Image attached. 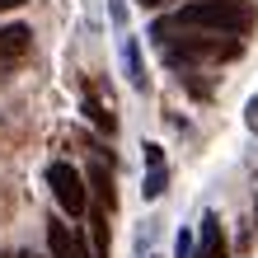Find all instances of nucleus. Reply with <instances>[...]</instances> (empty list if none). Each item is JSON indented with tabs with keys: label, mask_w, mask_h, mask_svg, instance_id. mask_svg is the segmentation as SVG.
<instances>
[{
	"label": "nucleus",
	"mask_w": 258,
	"mask_h": 258,
	"mask_svg": "<svg viewBox=\"0 0 258 258\" xmlns=\"http://www.w3.org/2000/svg\"><path fill=\"white\" fill-rule=\"evenodd\" d=\"M47 188H52L56 207H61L66 216H75V221H80L85 211H89V188H85V174L75 169V164L52 160V164H47Z\"/></svg>",
	"instance_id": "f03ea898"
},
{
	"label": "nucleus",
	"mask_w": 258,
	"mask_h": 258,
	"mask_svg": "<svg viewBox=\"0 0 258 258\" xmlns=\"http://www.w3.org/2000/svg\"><path fill=\"white\" fill-rule=\"evenodd\" d=\"M19 5H28V0H0V14H5V10H19Z\"/></svg>",
	"instance_id": "f8f14e48"
},
{
	"label": "nucleus",
	"mask_w": 258,
	"mask_h": 258,
	"mask_svg": "<svg viewBox=\"0 0 258 258\" xmlns=\"http://www.w3.org/2000/svg\"><path fill=\"white\" fill-rule=\"evenodd\" d=\"M122 66H127V80H132V89H150V75H146V61H141V42L136 38H122Z\"/></svg>",
	"instance_id": "0eeeda50"
},
{
	"label": "nucleus",
	"mask_w": 258,
	"mask_h": 258,
	"mask_svg": "<svg viewBox=\"0 0 258 258\" xmlns=\"http://www.w3.org/2000/svg\"><path fill=\"white\" fill-rule=\"evenodd\" d=\"M85 117H89V122H94L99 132H117V117H113V108H108V103H103V99H94V94H85Z\"/></svg>",
	"instance_id": "1a4fd4ad"
},
{
	"label": "nucleus",
	"mask_w": 258,
	"mask_h": 258,
	"mask_svg": "<svg viewBox=\"0 0 258 258\" xmlns=\"http://www.w3.org/2000/svg\"><path fill=\"white\" fill-rule=\"evenodd\" d=\"M19 258H38V253H19Z\"/></svg>",
	"instance_id": "4468645a"
},
{
	"label": "nucleus",
	"mask_w": 258,
	"mask_h": 258,
	"mask_svg": "<svg viewBox=\"0 0 258 258\" xmlns=\"http://www.w3.org/2000/svg\"><path fill=\"white\" fill-rule=\"evenodd\" d=\"M89 235H94V258H108V211L103 207H89Z\"/></svg>",
	"instance_id": "6e6552de"
},
{
	"label": "nucleus",
	"mask_w": 258,
	"mask_h": 258,
	"mask_svg": "<svg viewBox=\"0 0 258 258\" xmlns=\"http://www.w3.org/2000/svg\"><path fill=\"white\" fill-rule=\"evenodd\" d=\"M197 258H230V249H225V235H221V221L207 216L202 221V235H197Z\"/></svg>",
	"instance_id": "423d86ee"
},
{
	"label": "nucleus",
	"mask_w": 258,
	"mask_h": 258,
	"mask_svg": "<svg viewBox=\"0 0 258 258\" xmlns=\"http://www.w3.org/2000/svg\"><path fill=\"white\" fill-rule=\"evenodd\" d=\"M141 5H160V0H141Z\"/></svg>",
	"instance_id": "ddd939ff"
},
{
	"label": "nucleus",
	"mask_w": 258,
	"mask_h": 258,
	"mask_svg": "<svg viewBox=\"0 0 258 258\" xmlns=\"http://www.w3.org/2000/svg\"><path fill=\"white\" fill-rule=\"evenodd\" d=\"M169 188V169H164V164H155V169H146V188H141V197L146 202H155V197Z\"/></svg>",
	"instance_id": "9d476101"
},
{
	"label": "nucleus",
	"mask_w": 258,
	"mask_h": 258,
	"mask_svg": "<svg viewBox=\"0 0 258 258\" xmlns=\"http://www.w3.org/2000/svg\"><path fill=\"white\" fill-rule=\"evenodd\" d=\"M85 183L94 188V207H103V211L117 207V192H113V164H108V160H94V164H89V178H85Z\"/></svg>",
	"instance_id": "39448f33"
},
{
	"label": "nucleus",
	"mask_w": 258,
	"mask_h": 258,
	"mask_svg": "<svg viewBox=\"0 0 258 258\" xmlns=\"http://www.w3.org/2000/svg\"><path fill=\"white\" fill-rule=\"evenodd\" d=\"M33 47V28L28 24H5L0 28V71H10L14 61H24Z\"/></svg>",
	"instance_id": "7ed1b4c3"
},
{
	"label": "nucleus",
	"mask_w": 258,
	"mask_h": 258,
	"mask_svg": "<svg viewBox=\"0 0 258 258\" xmlns=\"http://www.w3.org/2000/svg\"><path fill=\"white\" fill-rule=\"evenodd\" d=\"M164 24L174 28H202V33H235L244 38L258 24V5L253 0H192V5L174 10Z\"/></svg>",
	"instance_id": "f257e3e1"
},
{
	"label": "nucleus",
	"mask_w": 258,
	"mask_h": 258,
	"mask_svg": "<svg viewBox=\"0 0 258 258\" xmlns=\"http://www.w3.org/2000/svg\"><path fill=\"white\" fill-rule=\"evenodd\" d=\"M47 249H52V258H89L85 239L75 235L66 221H47Z\"/></svg>",
	"instance_id": "20e7f679"
},
{
	"label": "nucleus",
	"mask_w": 258,
	"mask_h": 258,
	"mask_svg": "<svg viewBox=\"0 0 258 258\" xmlns=\"http://www.w3.org/2000/svg\"><path fill=\"white\" fill-rule=\"evenodd\" d=\"M155 164H164V150L150 141V146H146V169H155Z\"/></svg>",
	"instance_id": "9b49d317"
}]
</instances>
